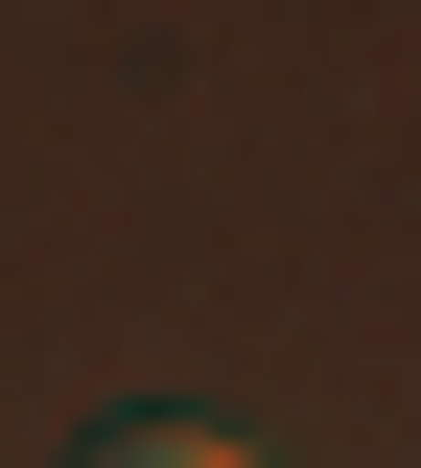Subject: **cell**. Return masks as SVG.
<instances>
[{
	"instance_id": "obj_1",
	"label": "cell",
	"mask_w": 421,
	"mask_h": 468,
	"mask_svg": "<svg viewBox=\"0 0 421 468\" xmlns=\"http://www.w3.org/2000/svg\"><path fill=\"white\" fill-rule=\"evenodd\" d=\"M70 468H258V445H235V421H94Z\"/></svg>"
}]
</instances>
